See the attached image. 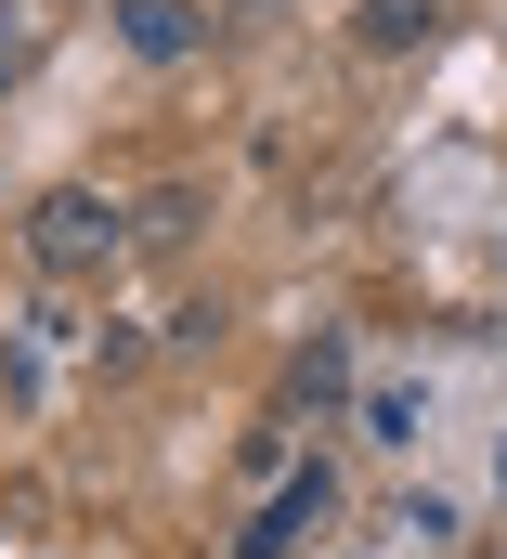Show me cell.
Wrapping results in <instances>:
<instances>
[{"label":"cell","mask_w":507,"mask_h":559,"mask_svg":"<svg viewBox=\"0 0 507 559\" xmlns=\"http://www.w3.org/2000/svg\"><path fill=\"white\" fill-rule=\"evenodd\" d=\"M118 248H130V222H118V209H105V195H92V182H52V195L26 209V261H39V274H52V286L105 274Z\"/></svg>","instance_id":"1"},{"label":"cell","mask_w":507,"mask_h":559,"mask_svg":"<svg viewBox=\"0 0 507 559\" xmlns=\"http://www.w3.org/2000/svg\"><path fill=\"white\" fill-rule=\"evenodd\" d=\"M326 521H339V468L313 455V468H286V495H273L248 534H235V559H299L313 534H326Z\"/></svg>","instance_id":"2"},{"label":"cell","mask_w":507,"mask_h":559,"mask_svg":"<svg viewBox=\"0 0 507 559\" xmlns=\"http://www.w3.org/2000/svg\"><path fill=\"white\" fill-rule=\"evenodd\" d=\"M118 39L143 66H169V52H196V0H118Z\"/></svg>","instance_id":"3"},{"label":"cell","mask_w":507,"mask_h":559,"mask_svg":"<svg viewBox=\"0 0 507 559\" xmlns=\"http://www.w3.org/2000/svg\"><path fill=\"white\" fill-rule=\"evenodd\" d=\"M352 39H365V52H416V39H443V0H365Z\"/></svg>","instance_id":"4"},{"label":"cell","mask_w":507,"mask_h":559,"mask_svg":"<svg viewBox=\"0 0 507 559\" xmlns=\"http://www.w3.org/2000/svg\"><path fill=\"white\" fill-rule=\"evenodd\" d=\"M299 404H313V417H339V404H352V338H339V325L299 352Z\"/></svg>","instance_id":"5"},{"label":"cell","mask_w":507,"mask_h":559,"mask_svg":"<svg viewBox=\"0 0 507 559\" xmlns=\"http://www.w3.org/2000/svg\"><path fill=\"white\" fill-rule=\"evenodd\" d=\"M416 417H429L416 391H378V404H365V442H416Z\"/></svg>","instance_id":"6"}]
</instances>
